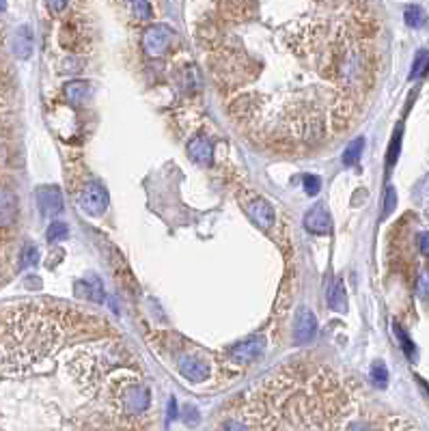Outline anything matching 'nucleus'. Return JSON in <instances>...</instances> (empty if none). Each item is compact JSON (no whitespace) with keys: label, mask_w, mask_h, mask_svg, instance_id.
I'll return each mask as SVG.
<instances>
[{"label":"nucleus","mask_w":429,"mask_h":431,"mask_svg":"<svg viewBox=\"0 0 429 431\" xmlns=\"http://www.w3.org/2000/svg\"><path fill=\"white\" fill-rule=\"evenodd\" d=\"M287 18L257 0H221L205 35L209 69L229 117L257 145L308 151L358 115L375 78V20L356 0Z\"/></svg>","instance_id":"nucleus-1"},{"label":"nucleus","mask_w":429,"mask_h":431,"mask_svg":"<svg viewBox=\"0 0 429 431\" xmlns=\"http://www.w3.org/2000/svg\"><path fill=\"white\" fill-rule=\"evenodd\" d=\"M285 366L252 393L246 427L257 429H337L347 408L339 380L328 369Z\"/></svg>","instance_id":"nucleus-2"},{"label":"nucleus","mask_w":429,"mask_h":431,"mask_svg":"<svg viewBox=\"0 0 429 431\" xmlns=\"http://www.w3.org/2000/svg\"><path fill=\"white\" fill-rule=\"evenodd\" d=\"M63 328L43 306L30 304L7 317L0 330V366L9 371L26 369L59 347Z\"/></svg>","instance_id":"nucleus-3"},{"label":"nucleus","mask_w":429,"mask_h":431,"mask_svg":"<svg viewBox=\"0 0 429 431\" xmlns=\"http://www.w3.org/2000/svg\"><path fill=\"white\" fill-rule=\"evenodd\" d=\"M80 207L89 216H99L108 207V192L99 184H87L80 192Z\"/></svg>","instance_id":"nucleus-4"},{"label":"nucleus","mask_w":429,"mask_h":431,"mask_svg":"<svg viewBox=\"0 0 429 431\" xmlns=\"http://www.w3.org/2000/svg\"><path fill=\"white\" fill-rule=\"evenodd\" d=\"M173 33L171 28L162 26V24H155V26H149V30L145 33L143 37V45H145V52L149 54V57L157 59V57H162L169 41H171Z\"/></svg>","instance_id":"nucleus-5"},{"label":"nucleus","mask_w":429,"mask_h":431,"mask_svg":"<svg viewBox=\"0 0 429 431\" xmlns=\"http://www.w3.org/2000/svg\"><path fill=\"white\" fill-rule=\"evenodd\" d=\"M37 205L45 218H55L63 211V196L57 186H43L37 190Z\"/></svg>","instance_id":"nucleus-6"},{"label":"nucleus","mask_w":429,"mask_h":431,"mask_svg":"<svg viewBox=\"0 0 429 431\" xmlns=\"http://www.w3.org/2000/svg\"><path fill=\"white\" fill-rule=\"evenodd\" d=\"M304 227L306 231L315 233V235H326L333 231V220H330V213L328 209L317 203L308 209V213L304 216Z\"/></svg>","instance_id":"nucleus-7"},{"label":"nucleus","mask_w":429,"mask_h":431,"mask_svg":"<svg viewBox=\"0 0 429 431\" xmlns=\"http://www.w3.org/2000/svg\"><path fill=\"white\" fill-rule=\"evenodd\" d=\"M263 347H265V341H263L261 337H252V339H246V341L238 343V345L233 347V352H231V358H233L238 364L244 366V364H250L252 360H257V358L261 356Z\"/></svg>","instance_id":"nucleus-8"},{"label":"nucleus","mask_w":429,"mask_h":431,"mask_svg":"<svg viewBox=\"0 0 429 431\" xmlns=\"http://www.w3.org/2000/svg\"><path fill=\"white\" fill-rule=\"evenodd\" d=\"M317 335V321L308 308H300L294 321V337L298 343H308Z\"/></svg>","instance_id":"nucleus-9"},{"label":"nucleus","mask_w":429,"mask_h":431,"mask_svg":"<svg viewBox=\"0 0 429 431\" xmlns=\"http://www.w3.org/2000/svg\"><path fill=\"white\" fill-rule=\"evenodd\" d=\"M149 399H151L149 388L143 386V384H134L123 393L121 401H123V405H126V410L130 414H143L149 408Z\"/></svg>","instance_id":"nucleus-10"},{"label":"nucleus","mask_w":429,"mask_h":431,"mask_svg":"<svg viewBox=\"0 0 429 431\" xmlns=\"http://www.w3.org/2000/svg\"><path fill=\"white\" fill-rule=\"evenodd\" d=\"M248 213H250V218L255 220V225L261 227V229H270L272 223H274V211H272L270 203L263 201V198H255L248 205Z\"/></svg>","instance_id":"nucleus-11"},{"label":"nucleus","mask_w":429,"mask_h":431,"mask_svg":"<svg viewBox=\"0 0 429 431\" xmlns=\"http://www.w3.org/2000/svg\"><path fill=\"white\" fill-rule=\"evenodd\" d=\"M179 371L192 382H203L209 375V366L199 358V356H184L179 360Z\"/></svg>","instance_id":"nucleus-12"},{"label":"nucleus","mask_w":429,"mask_h":431,"mask_svg":"<svg viewBox=\"0 0 429 431\" xmlns=\"http://www.w3.org/2000/svg\"><path fill=\"white\" fill-rule=\"evenodd\" d=\"M188 155L196 162V164H209L211 162V155H213V149H211V142L203 136L199 138H192L188 142Z\"/></svg>","instance_id":"nucleus-13"},{"label":"nucleus","mask_w":429,"mask_h":431,"mask_svg":"<svg viewBox=\"0 0 429 431\" xmlns=\"http://www.w3.org/2000/svg\"><path fill=\"white\" fill-rule=\"evenodd\" d=\"M13 52L18 59H30L33 54V30L30 26H20L13 37Z\"/></svg>","instance_id":"nucleus-14"},{"label":"nucleus","mask_w":429,"mask_h":431,"mask_svg":"<svg viewBox=\"0 0 429 431\" xmlns=\"http://www.w3.org/2000/svg\"><path fill=\"white\" fill-rule=\"evenodd\" d=\"M18 203L9 190H0V227H7L16 220Z\"/></svg>","instance_id":"nucleus-15"},{"label":"nucleus","mask_w":429,"mask_h":431,"mask_svg":"<svg viewBox=\"0 0 429 431\" xmlns=\"http://www.w3.org/2000/svg\"><path fill=\"white\" fill-rule=\"evenodd\" d=\"M328 304L337 313H345L347 310V298H345V287H343L341 279H337L333 283V287L328 289Z\"/></svg>","instance_id":"nucleus-16"},{"label":"nucleus","mask_w":429,"mask_h":431,"mask_svg":"<svg viewBox=\"0 0 429 431\" xmlns=\"http://www.w3.org/2000/svg\"><path fill=\"white\" fill-rule=\"evenodd\" d=\"M89 93H91V89H89L87 82L74 80V82H67V84H65V97H67V101H72V103H82V101L89 97Z\"/></svg>","instance_id":"nucleus-17"},{"label":"nucleus","mask_w":429,"mask_h":431,"mask_svg":"<svg viewBox=\"0 0 429 431\" xmlns=\"http://www.w3.org/2000/svg\"><path fill=\"white\" fill-rule=\"evenodd\" d=\"M362 149H364V138H356L354 142H350V147L343 151V164L345 167L356 164L358 157L362 155Z\"/></svg>","instance_id":"nucleus-18"},{"label":"nucleus","mask_w":429,"mask_h":431,"mask_svg":"<svg viewBox=\"0 0 429 431\" xmlns=\"http://www.w3.org/2000/svg\"><path fill=\"white\" fill-rule=\"evenodd\" d=\"M371 382L378 386V388H386L389 384V369L384 362H375L371 366Z\"/></svg>","instance_id":"nucleus-19"},{"label":"nucleus","mask_w":429,"mask_h":431,"mask_svg":"<svg viewBox=\"0 0 429 431\" xmlns=\"http://www.w3.org/2000/svg\"><path fill=\"white\" fill-rule=\"evenodd\" d=\"M403 18H406V24L412 26V28H420V26L425 24V20H427L425 11H423L418 5H410V7L406 9Z\"/></svg>","instance_id":"nucleus-20"},{"label":"nucleus","mask_w":429,"mask_h":431,"mask_svg":"<svg viewBox=\"0 0 429 431\" xmlns=\"http://www.w3.org/2000/svg\"><path fill=\"white\" fill-rule=\"evenodd\" d=\"M39 263V250H37V246L35 244H26L24 248H22V252H20V265L22 267H33V265H37Z\"/></svg>","instance_id":"nucleus-21"},{"label":"nucleus","mask_w":429,"mask_h":431,"mask_svg":"<svg viewBox=\"0 0 429 431\" xmlns=\"http://www.w3.org/2000/svg\"><path fill=\"white\" fill-rule=\"evenodd\" d=\"M427 67H429V52H427V50H420V52L416 54L414 63H412V74H410V78H412V80H414V78H420V76L427 72Z\"/></svg>","instance_id":"nucleus-22"},{"label":"nucleus","mask_w":429,"mask_h":431,"mask_svg":"<svg viewBox=\"0 0 429 431\" xmlns=\"http://www.w3.org/2000/svg\"><path fill=\"white\" fill-rule=\"evenodd\" d=\"M67 225H63V223H52L50 227H48V233H45V237H48V242H61V240H65L67 237Z\"/></svg>","instance_id":"nucleus-23"},{"label":"nucleus","mask_w":429,"mask_h":431,"mask_svg":"<svg viewBox=\"0 0 429 431\" xmlns=\"http://www.w3.org/2000/svg\"><path fill=\"white\" fill-rule=\"evenodd\" d=\"M132 13H134V18L140 20V22L149 20V16H151L149 0H132Z\"/></svg>","instance_id":"nucleus-24"},{"label":"nucleus","mask_w":429,"mask_h":431,"mask_svg":"<svg viewBox=\"0 0 429 431\" xmlns=\"http://www.w3.org/2000/svg\"><path fill=\"white\" fill-rule=\"evenodd\" d=\"M395 335H397V339L401 341V347H403L406 356L414 358V343H412V341L408 339V335L403 332V328L399 326V323H395Z\"/></svg>","instance_id":"nucleus-25"},{"label":"nucleus","mask_w":429,"mask_h":431,"mask_svg":"<svg viewBox=\"0 0 429 431\" xmlns=\"http://www.w3.org/2000/svg\"><path fill=\"white\" fill-rule=\"evenodd\" d=\"M399 151H401V128L395 132V136H393V145H391V149H389V167H393L395 162H397Z\"/></svg>","instance_id":"nucleus-26"},{"label":"nucleus","mask_w":429,"mask_h":431,"mask_svg":"<svg viewBox=\"0 0 429 431\" xmlns=\"http://www.w3.org/2000/svg\"><path fill=\"white\" fill-rule=\"evenodd\" d=\"M302 186H304V192H306V194L315 196V194L319 192V188H321V181H319L317 175H304Z\"/></svg>","instance_id":"nucleus-27"},{"label":"nucleus","mask_w":429,"mask_h":431,"mask_svg":"<svg viewBox=\"0 0 429 431\" xmlns=\"http://www.w3.org/2000/svg\"><path fill=\"white\" fill-rule=\"evenodd\" d=\"M416 293H418L423 300H429V269L420 274V279H418V283H416Z\"/></svg>","instance_id":"nucleus-28"},{"label":"nucleus","mask_w":429,"mask_h":431,"mask_svg":"<svg viewBox=\"0 0 429 431\" xmlns=\"http://www.w3.org/2000/svg\"><path fill=\"white\" fill-rule=\"evenodd\" d=\"M397 207V192L395 188H389L386 190V196H384V216H391Z\"/></svg>","instance_id":"nucleus-29"},{"label":"nucleus","mask_w":429,"mask_h":431,"mask_svg":"<svg viewBox=\"0 0 429 431\" xmlns=\"http://www.w3.org/2000/svg\"><path fill=\"white\" fill-rule=\"evenodd\" d=\"M45 5L52 13H63V9L69 5V0H45Z\"/></svg>","instance_id":"nucleus-30"},{"label":"nucleus","mask_w":429,"mask_h":431,"mask_svg":"<svg viewBox=\"0 0 429 431\" xmlns=\"http://www.w3.org/2000/svg\"><path fill=\"white\" fill-rule=\"evenodd\" d=\"M418 242H420V250L429 254V233H420V235H418Z\"/></svg>","instance_id":"nucleus-31"},{"label":"nucleus","mask_w":429,"mask_h":431,"mask_svg":"<svg viewBox=\"0 0 429 431\" xmlns=\"http://www.w3.org/2000/svg\"><path fill=\"white\" fill-rule=\"evenodd\" d=\"M177 416V405H175V399L171 401V418H175Z\"/></svg>","instance_id":"nucleus-32"},{"label":"nucleus","mask_w":429,"mask_h":431,"mask_svg":"<svg viewBox=\"0 0 429 431\" xmlns=\"http://www.w3.org/2000/svg\"><path fill=\"white\" fill-rule=\"evenodd\" d=\"M7 7V0H0V11H3Z\"/></svg>","instance_id":"nucleus-33"}]
</instances>
